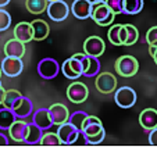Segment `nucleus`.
<instances>
[{
	"mask_svg": "<svg viewBox=\"0 0 157 150\" xmlns=\"http://www.w3.org/2000/svg\"><path fill=\"white\" fill-rule=\"evenodd\" d=\"M101 131H104L103 124L95 115H88L82 124V128H81V133L83 136H95L100 133Z\"/></svg>",
	"mask_w": 157,
	"mask_h": 150,
	"instance_id": "11",
	"label": "nucleus"
},
{
	"mask_svg": "<svg viewBox=\"0 0 157 150\" xmlns=\"http://www.w3.org/2000/svg\"><path fill=\"white\" fill-rule=\"evenodd\" d=\"M4 94H6V89H4L3 86H2V83H0V104H3Z\"/></svg>",
	"mask_w": 157,
	"mask_h": 150,
	"instance_id": "39",
	"label": "nucleus"
},
{
	"mask_svg": "<svg viewBox=\"0 0 157 150\" xmlns=\"http://www.w3.org/2000/svg\"><path fill=\"white\" fill-rule=\"evenodd\" d=\"M114 14H124V0H104Z\"/></svg>",
	"mask_w": 157,
	"mask_h": 150,
	"instance_id": "33",
	"label": "nucleus"
},
{
	"mask_svg": "<svg viewBox=\"0 0 157 150\" xmlns=\"http://www.w3.org/2000/svg\"><path fill=\"white\" fill-rule=\"evenodd\" d=\"M89 96V89L83 82H72L71 85L67 88V97L70 102L75 104L83 103Z\"/></svg>",
	"mask_w": 157,
	"mask_h": 150,
	"instance_id": "8",
	"label": "nucleus"
},
{
	"mask_svg": "<svg viewBox=\"0 0 157 150\" xmlns=\"http://www.w3.org/2000/svg\"><path fill=\"white\" fill-rule=\"evenodd\" d=\"M81 131L77 127H74L71 122H64L61 125H59V129H57V135L60 138V142L63 144H72L78 140V136H79Z\"/></svg>",
	"mask_w": 157,
	"mask_h": 150,
	"instance_id": "10",
	"label": "nucleus"
},
{
	"mask_svg": "<svg viewBox=\"0 0 157 150\" xmlns=\"http://www.w3.org/2000/svg\"><path fill=\"white\" fill-rule=\"evenodd\" d=\"M100 72V61L98 60V57H90L89 56V63H88V68L83 72V77H95Z\"/></svg>",
	"mask_w": 157,
	"mask_h": 150,
	"instance_id": "28",
	"label": "nucleus"
},
{
	"mask_svg": "<svg viewBox=\"0 0 157 150\" xmlns=\"http://www.w3.org/2000/svg\"><path fill=\"white\" fill-rule=\"evenodd\" d=\"M43 135V131L35 125L33 122H28V127H27V135H25L24 142L28 144H38L40 142V138Z\"/></svg>",
	"mask_w": 157,
	"mask_h": 150,
	"instance_id": "21",
	"label": "nucleus"
},
{
	"mask_svg": "<svg viewBox=\"0 0 157 150\" xmlns=\"http://www.w3.org/2000/svg\"><path fill=\"white\" fill-rule=\"evenodd\" d=\"M124 25H125V29H127V39H125L124 46H132L139 39V31L132 24H124Z\"/></svg>",
	"mask_w": 157,
	"mask_h": 150,
	"instance_id": "27",
	"label": "nucleus"
},
{
	"mask_svg": "<svg viewBox=\"0 0 157 150\" xmlns=\"http://www.w3.org/2000/svg\"><path fill=\"white\" fill-rule=\"evenodd\" d=\"M25 43L24 42L18 40V39L13 38L10 40L6 42L4 44V54L9 57H18V59H22L25 54Z\"/></svg>",
	"mask_w": 157,
	"mask_h": 150,
	"instance_id": "16",
	"label": "nucleus"
},
{
	"mask_svg": "<svg viewBox=\"0 0 157 150\" xmlns=\"http://www.w3.org/2000/svg\"><path fill=\"white\" fill-rule=\"evenodd\" d=\"M11 25V15L4 9H0V32L9 29Z\"/></svg>",
	"mask_w": 157,
	"mask_h": 150,
	"instance_id": "32",
	"label": "nucleus"
},
{
	"mask_svg": "<svg viewBox=\"0 0 157 150\" xmlns=\"http://www.w3.org/2000/svg\"><path fill=\"white\" fill-rule=\"evenodd\" d=\"M146 42H147L149 46H157V25L151 27L146 32Z\"/></svg>",
	"mask_w": 157,
	"mask_h": 150,
	"instance_id": "34",
	"label": "nucleus"
},
{
	"mask_svg": "<svg viewBox=\"0 0 157 150\" xmlns=\"http://www.w3.org/2000/svg\"><path fill=\"white\" fill-rule=\"evenodd\" d=\"M90 18H92L98 25H100V27H107V25H111V24L114 22L116 14H114L113 10L106 4V2H101V3L92 4Z\"/></svg>",
	"mask_w": 157,
	"mask_h": 150,
	"instance_id": "1",
	"label": "nucleus"
},
{
	"mask_svg": "<svg viewBox=\"0 0 157 150\" xmlns=\"http://www.w3.org/2000/svg\"><path fill=\"white\" fill-rule=\"evenodd\" d=\"M104 136H106V131H101L100 133H98L95 136H83V138H85L86 143L89 144H99L104 140Z\"/></svg>",
	"mask_w": 157,
	"mask_h": 150,
	"instance_id": "35",
	"label": "nucleus"
},
{
	"mask_svg": "<svg viewBox=\"0 0 157 150\" xmlns=\"http://www.w3.org/2000/svg\"><path fill=\"white\" fill-rule=\"evenodd\" d=\"M21 99H22V94L18 90H15V89L6 90V94H4V99H3V107H6L9 110H14L15 106L20 103Z\"/></svg>",
	"mask_w": 157,
	"mask_h": 150,
	"instance_id": "22",
	"label": "nucleus"
},
{
	"mask_svg": "<svg viewBox=\"0 0 157 150\" xmlns=\"http://www.w3.org/2000/svg\"><path fill=\"white\" fill-rule=\"evenodd\" d=\"M86 117H88V114H86L85 111H75V113H72V114H70L68 122H71L74 127H77L78 129L81 131L82 124H83V121H85Z\"/></svg>",
	"mask_w": 157,
	"mask_h": 150,
	"instance_id": "30",
	"label": "nucleus"
},
{
	"mask_svg": "<svg viewBox=\"0 0 157 150\" xmlns=\"http://www.w3.org/2000/svg\"><path fill=\"white\" fill-rule=\"evenodd\" d=\"M0 68H2L4 75H7V77H10V78H15L22 72V70H24V63H22L21 59H18V57L6 56L2 60Z\"/></svg>",
	"mask_w": 157,
	"mask_h": 150,
	"instance_id": "7",
	"label": "nucleus"
},
{
	"mask_svg": "<svg viewBox=\"0 0 157 150\" xmlns=\"http://www.w3.org/2000/svg\"><path fill=\"white\" fill-rule=\"evenodd\" d=\"M49 113L53 120V125H61V124L67 122L70 117L68 109L61 103H54L49 107Z\"/></svg>",
	"mask_w": 157,
	"mask_h": 150,
	"instance_id": "13",
	"label": "nucleus"
},
{
	"mask_svg": "<svg viewBox=\"0 0 157 150\" xmlns=\"http://www.w3.org/2000/svg\"><path fill=\"white\" fill-rule=\"evenodd\" d=\"M60 72V64L52 57L42 59L38 64V74L43 79H53Z\"/></svg>",
	"mask_w": 157,
	"mask_h": 150,
	"instance_id": "4",
	"label": "nucleus"
},
{
	"mask_svg": "<svg viewBox=\"0 0 157 150\" xmlns=\"http://www.w3.org/2000/svg\"><path fill=\"white\" fill-rule=\"evenodd\" d=\"M32 111H33L32 102L25 96H22V99L20 100V103L15 106L14 110H13V113L15 114L17 118H27L32 114Z\"/></svg>",
	"mask_w": 157,
	"mask_h": 150,
	"instance_id": "20",
	"label": "nucleus"
},
{
	"mask_svg": "<svg viewBox=\"0 0 157 150\" xmlns=\"http://www.w3.org/2000/svg\"><path fill=\"white\" fill-rule=\"evenodd\" d=\"M9 3H10V0H0V9H3V7H6Z\"/></svg>",
	"mask_w": 157,
	"mask_h": 150,
	"instance_id": "40",
	"label": "nucleus"
},
{
	"mask_svg": "<svg viewBox=\"0 0 157 150\" xmlns=\"http://www.w3.org/2000/svg\"><path fill=\"white\" fill-rule=\"evenodd\" d=\"M149 53H150V56L153 57L154 63L157 64V46H149Z\"/></svg>",
	"mask_w": 157,
	"mask_h": 150,
	"instance_id": "37",
	"label": "nucleus"
},
{
	"mask_svg": "<svg viewBox=\"0 0 157 150\" xmlns=\"http://www.w3.org/2000/svg\"><path fill=\"white\" fill-rule=\"evenodd\" d=\"M95 85L100 93H111L117 89V78L111 72H99L96 77Z\"/></svg>",
	"mask_w": 157,
	"mask_h": 150,
	"instance_id": "6",
	"label": "nucleus"
},
{
	"mask_svg": "<svg viewBox=\"0 0 157 150\" xmlns=\"http://www.w3.org/2000/svg\"><path fill=\"white\" fill-rule=\"evenodd\" d=\"M6 144H9V139H7L6 135L0 132V146H6Z\"/></svg>",
	"mask_w": 157,
	"mask_h": 150,
	"instance_id": "38",
	"label": "nucleus"
},
{
	"mask_svg": "<svg viewBox=\"0 0 157 150\" xmlns=\"http://www.w3.org/2000/svg\"><path fill=\"white\" fill-rule=\"evenodd\" d=\"M143 9V0H124V14H138Z\"/></svg>",
	"mask_w": 157,
	"mask_h": 150,
	"instance_id": "25",
	"label": "nucleus"
},
{
	"mask_svg": "<svg viewBox=\"0 0 157 150\" xmlns=\"http://www.w3.org/2000/svg\"><path fill=\"white\" fill-rule=\"evenodd\" d=\"M49 2H54V0H49Z\"/></svg>",
	"mask_w": 157,
	"mask_h": 150,
	"instance_id": "43",
	"label": "nucleus"
},
{
	"mask_svg": "<svg viewBox=\"0 0 157 150\" xmlns=\"http://www.w3.org/2000/svg\"><path fill=\"white\" fill-rule=\"evenodd\" d=\"M92 4H96V3H101V2H104V0H89Z\"/></svg>",
	"mask_w": 157,
	"mask_h": 150,
	"instance_id": "41",
	"label": "nucleus"
},
{
	"mask_svg": "<svg viewBox=\"0 0 157 150\" xmlns=\"http://www.w3.org/2000/svg\"><path fill=\"white\" fill-rule=\"evenodd\" d=\"M39 143L44 144V146H57V144H61V142H60L57 132H46L42 135Z\"/></svg>",
	"mask_w": 157,
	"mask_h": 150,
	"instance_id": "29",
	"label": "nucleus"
},
{
	"mask_svg": "<svg viewBox=\"0 0 157 150\" xmlns=\"http://www.w3.org/2000/svg\"><path fill=\"white\" fill-rule=\"evenodd\" d=\"M32 25V31H33V40H44V39L49 36L50 32V28H49V24L43 20H33L31 22Z\"/></svg>",
	"mask_w": 157,
	"mask_h": 150,
	"instance_id": "19",
	"label": "nucleus"
},
{
	"mask_svg": "<svg viewBox=\"0 0 157 150\" xmlns=\"http://www.w3.org/2000/svg\"><path fill=\"white\" fill-rule=\"evenodd\" d=\"M0 83H2V81H0Z\"/></svg>",
	"mask_w": 157,
	"mask_h": 150,
	"instance_id": "44",
	"label": "nucleus"
},
{
	"mask_svg": "<svg viewBox=\"0 0 157 150\" xmlns=\"http://www.w3.org/2000/svg\"><path fill=\"white\" fill-rule=\"evenodd\" d=\"M149 143L153 144V146H157V127L153 128V129L149 131Z\"/></svg>",
	"mask_w": 157,
	"mask_h": 150,
	"instance_id": "36",
	"label": "nucleus"
},
{
	"mask_svg": "<svg viewBox=\"0 0 157 150\" xmlns=\"http://www.w3.org/2000/svg\"><path fill=\"white\" fill-rule=\"evenodd\" d=\"M121 28H122V24H114L113 27L109 29L107 32V38L114 46H122V42H121Z\"/></svg>",
	"mask_w": 157,
	"mask_h": 150,
	"instance_id": "26",
	"label": "nucleus"
},
{
	"mask_svg": "<svg viewBox=\"0 0 157 150\" xmlns=\"http://www.w3.org/2000/svg\"><path fill=\"white\" fill-rule=\"evenodd\" d=\"M60 70H61L63 75H64L65 78H68V79H78V78H79V75H78V74L72 70V67H71V64H70V60L68 59H67L61 64V68H60Z\"/></svg>",
	"mask_w": 157,
	"mask_h": 150,
	"instance_id": "31",
	"label": "nucleus"
},
{
	"mask_svg": "<svg viewBox=\"0 0 157 150\" xmlns=\"http://www.w3.org/2000/svg\"><path fill=\"white\" fill-rule=\"evenodd\" d=\"M46 13H48L50 20L56 21V22H61V21L67 20V17H68L70 7L63 0H54V2H49Z\"/></svg>",
	"mask_w": 157,
	"mask_h": 150,
	"instance_id": "3",
	"label": "nucleus"
},
{
	"mask_svg": "<svg viewBox=\"0 0 157 150\" xmlns=\"http://www.w3.org/2000/svg\"><path fill=\"white\" fill-rule=\"evenodd\" d=\"M15 120H17V117L13 113V110H9L6 107L0 109V131H7Z\"/></svg>",
	"mask_w": 157,
	"mask_h": 150,
	"instance_id": "23",
	"label": "nucleus"
},
{
	"mask_svg": "<svg viewBox=\"0 0 157 150\" xmlns=\"http://www.w3.org/2000/svg\"><path fill=\"white\" fill-rule=\"evenodd\" d=\"M14 38L18 40L28 43V42L33 40V31H32V25L31 22H18L14 27Z\"/></svg>",
	"mask_w": 157,
	"mask_h": 150,
	"instance_id": "17",
	"label": "nucleus"
},
{
	"mask_svg": "<svg viewBox=\"0 0 157 150\" xmlns=\"http://www.w3.org/2000/svg\"><path fill=\"white\" fill-rule=\"evenodd\" d=\"M49 4V0H27L25 7L31 14H42L46 11Z\"/></svg>",
	"mask_w": 157,
	"mask_h": 150,
	"instance_id": "24",
	"label": "nucleus"
},
{
	"mask_svg": "<svg viewBox=\"0 0 157 150\" xmlns=\"http://www.w3.org/2000/svg\"><path fill=\"white\" fill-rule=\"evenodd\" d=\"M114 100H116L117 106L121 109H131L136 103V92L129 86H122L117 89Z\"/></svg>",
	"mask_w": 157,
	"mask_h": 150,
	"instance_id": "5",
	"label": "nucleus"
},
{
	"mask_svg": "<svg viewBox=\"0 0 157 150\" xmlns=\"http://www.w3.org/2000/svg\"><path fill=\"white\" fill-rule=\"evenodd\" d=\"M106 52V43L100 36H89L83 42V53L90 57H100Z\"/></svg>",
	"mask_w": 157,
	"mask_h": 150,
	"instance_id": "9",
	"label": "nucleus"
},
{
	"mask_svg": "<svg viewBox=\"0 0 157 150\" xmlns=\"http://www.w3.org/2000/svg\"><path fill=\"white\" fill-rule=\"evenodd\" d=\"M70 10L72 11V15L75 18H78V20H86V18H90L92 3L89 0H74Z\"/></svg>",
	"mask_w": 157,
	"mask_h": 150,
	"instance_id": "12",
	"label": "nucleus"
},
{
	"mask_svg": "<svg viewBox=\"0 0 157 150\" xmlns=\"http://www.w3.org/2000/svg\"><path fill=\"white\" fill-rule=\"evenodd\" d=\"M32 122L35 125H38L42 131H48L53 127V120L50 117L49 109H38L33 113L32 117Z\"/></svg>",
	"mask_w": 157,
	"mask_h": 150,
	"instance_id": "15",
	"label": "nucleus"
},
{
	"mask_svg": "<svg viewBox=\"0 0 157 150\" xmlns=\"http://www.w3.org/2000/svg\"><path fill=\"white\" fill-rule=\"evenodd\" d=\"M27 127H28V122L24 121V118L15 120L14 122L10 125L9 129H7L10 138L14 142H24L25 135H27Z\"/></svg>",
	"mask_w": 157,
	"mask_h": 150,
	"instance_id": "14",
	"label": "nucleus"
},
{
	"mask_svg": "<svg viewBox=\"0 0 157 150\" xmlns=\"http://www.w3.org/2000/svg\"><path fill=\"white\" fill-rule=\"evenodd\" d=\"M116 71L118 75L124 78H131L133 75H136L139 71V63L133 56H121L120 59H117L116 61Z\"/></svg>",
	"mask_w": 157,
	"mask_h": 150,
	"instance_id": "2",
	"label": "nucleus"
},
{
	"mask_svg": "<svg viewBox=\"0 0 157 150\" xmlns=\"http://www.w3.org/2000/svg\"><path fill=\"white\" fill-rule=\"evenodd\" d=\"M139 124L140 127L146 131H150L157 127V110L154 109H145L139 114Z\"/></svg>",
	"mask_w": 157,
	"mask_h": 150,
	"instance_id": "18",
	"label": "nucleus"
},
{
	"mask_svg": "<svg viewBox=\"0 0 157 150\" xmlns=\"http://www.w3.org/2000/svg\"><path fill=\"white\" fill-rule=\"evenodd\" d=\"M2 74H3V71H2V68H0V77H2Z\"/></svg>",
	"mask_w": 157,
	"mask_h": 150,
	"instance_id": "42",
	"label": "nucleus"
}]
</instances>
